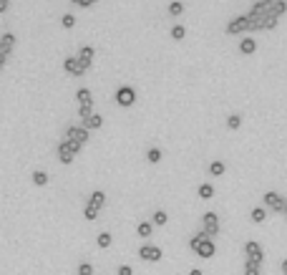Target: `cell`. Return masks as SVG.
I'll list each match as a JSON object with an SVG mask.
<instances>
[{
    "mask_svg": "<svg viewBox=\"0 0 287 275\" xmlns=\"http://www.w3.org/2000/svg\"><path fill=\"white\" fill-rule=\"evenodd\" d=\"M196 195H199L202 199H211L214 197V184H199L196 187Z\"/></svg>",
    "mask_w": 287,
    "mask_h": 275,
    "instance_id": "obj_18",
    "label": "cell"
},
{
    "mask_svg": "<svg viewBox=\"0 0 287 275\" xmlns=\"http://www.w3.org/2000/svg\"><path fill=\"white\" fill-rule=\"evenodd\" d=\"M83 217H86L88 222H94L96 217H98V210H96V207H88V205H86V207H83Z\"/></svg>",
    "mask_w": 287,
    "mask_h": 275,
    "instance_id": "obj_32",
    "label": "cell"
},
{
    "mask_svg": "<svg viewBox=\"0 0 287 275\" xmlns=\"http://www.w3.org/2000/svg\"><path fill=\"white\" fill-rule=\"evenodd\" d=\"M73 152L68 149V147H63V144H58V159H60V162H63V164H71L73 162Z\"/></svg>",
    "mask_w": 287,
    "mask_h": 275,
    "instance_id": "obj_17",
    "label": "cell"
},
{
    "mask_svg": "<svg viewBox=\"0 0 287 275\" xmlns=\"http://www.w3.org/2000/svg\"><path fill=\"white\" fill-rule=\"evenodd\" d=\"M282 275H287V257L282 260Z\"/></svg>",
    "mask_w": 287,
    "mask_h": 275,
    "instance_id": "obj_42",
    "label": "cell"
},
{
    "mask_svg": "<svg viewBox=\"0 0 287 275\" xmlns=\"http://www.w3.org/2000/svg\"><path fill=\"white\" fill-rule=\"evenodd\" d=\"M166 222H169V215H166L164 210H156L154 217H151V225H159V227H161V225H166Z\"/></svg>",
    "mask_w": 287,
    "mask_h": 275,
    "instance_id": "obj_20",
    "label": "cell"
},
{
    "mask_svg": "<svg viewBox=\"0 0 287 275\" xmlns=\"http://www.w3.org/2000/svg\"><path fill=\"white\" fill-rule=\"evenodd\" d=\"M83 126L88 129V132H91V129H98V126H103V117H101V114H94L88 121H83Z\"/></svg>",
    "mask_w": 287,
    "mask_h": 275,
    "instance_id": "obj_19",
    "label": "cell"
},
{
    "mask_svg": "<svg viewBox=\"0 0 287 275\" xmlns=\"http://www.w3.org/2000/svg\"><path fill=\"white\" fill-rule=\"evenodd\" d=\"M277 25V18L275 16H272V13H269V16L265 18V23H262V31H272V28H275Z\"/></svg>",
    "mask_w": 287,
    "mask_h": 275,
    "instance_id": "obj_33",
    "label": "cell"
},
{
    "mask_svg": "<svg viewBox=\"0 0 287 275\" xmlns=\"http://www.w3.org/2000/svg\"><path fill=\"white\" fill-rule=\"evenodd\" d=\"M181 13H184V3H181V0H174V3H169V16L179 18Z\"/></svg>",
    "mask_w": 287,
    "mask_h": 275,
    "instance_id": "obj_26",
    "label": "cell"
},
{
    "mask_svg": "<svg viewBox=\"0 0 287 275\" xmlns=\"http://www.w3.org/2000/svg\"><path fill=\"white\" fill-rule=\"evenodd\" d=\"M106 205V195H103V190H96V192H91V197H88V207H96L98 212H101V207Z\"/></svg>",
    "mask_w": 287,
    "mask_h": 275,
    "instance_id": "obj_13",
    "label": "cell"
},
{
    "mask_svg": "<svg viewBox=\"0 0 287 275\" xmlns=\"http://www.w3.org/2000/svg\"><path fill=\"white\" fill-rule=\"evenodd\" d=\"M184 36H187V28L184 25H172V38L174 40H181Z\"/></svg>",
    "mask_w": 287,
    "mask_h": 275,
    "instance_id": "obj_28",
    "label": "cell"
},
{
    "mask_svg": "<svg viewBox=\"0 0 287 275\" xmlns=\"http://www.w3.org/2000/svg\"><path fill=\"white\" fill-rule=\"evenodd\" d=\"M245 275H260V265H254V263H245Z\"/></svg>",
    "mask_w": 287,
    "mask_h": 275,
    "instance_id": "obj_35",
    "label": "cell"
},
{
    "mask_svg": "<svg viewBox=\"0 0 287 275\" xmlns=\"http://www.w3.org/2000/svg\"><path fill=\"white\" fill-rule=\"evenodd\" d=\"M60 23H63V28H73V25H76V16H71V13H66V16L60 18Z\"/></svg>",
    "mask_w": 287,
    "mask_h": 275,
    "instance_id": "obj_36",
    "label": "cell"
},
{
    "mask_svg": "<svg viewBox=\"0 0 287 275\" xmlns=\"http://www.w3.org/2000/svg\"><path fill=\"white\" fill-rule=\"evenodd\" d=\"M73 5H78V8H91L94 3H98V0H71Z\"/></svg>",
    "mask_w": 287,
    "mask_h": 275,
    "instance_id": "obj_37",
    "label": "cell"
},
{
    "mask_svg": "<svg viewBox=\"0 0 287 275\" xmlns=\"http://www.w3.org/2000/svg\"><path fill=\"white\" fill-rule=\"evenodd\" d=\"M116 273H118V275H134V268H131V265H118Z\"/></svg>",
    "mask_w": 287,
    "mask_h": 275,
    "instance_id": "obj_38",
    "label": "cell"
},
{
    "mask_svg": "<svg viewBox=\"0 0 287 275\" xmlns=\"http://www.w3.org/2000/svg\"><path fill=\"white\" fill-rule=\"evenodd\" d=\"M239 124H242V117H239V114H232V117L227 119V129H232V132H234V129H239Z\"/></svg>",
    "mask_w": 287,
    "mask_h": 275,
    "instance_id": "obj_30",
    "label": "cell"
},
{
    "mask_svg": "<svg viewBox=\"0 0 287 275\" xmlns=\"http://www.w3.org/2000/svg\"><path fill=\"white\" fill-rule=\"evenodd\" d=\"M134 101H136L134 86H118L116 89V104L118 106H134Z\"/></svg>",
    "mask_w": 287,
    "mask_h": 275,
    "instance_id": "obj_6",
    "label": "cell"
},
{
    "mask_svg": "<svg viewBox=\"0 0 287 275\" xmlns=\"http://www.w3.org/2000/svg\"><path fill=\"white\" fill-rule=\"evenodd\" d=\"M76 98H78L81 106H94V94H91L86 86H81V89L76 91Z\"/></svg>",
    "mask_w": 287,
    "mask_h": 275,
    "instance_id": "obj_14",
    "label": "cell"
},
{
    "mask_svg": "<svg viewBox=\"0 0 287 275\" xmlns=\"http://www.w3.org/2000/svg\"><path fill=\"white\" fill-rule=\"evenodd\" d=\"M189 248H191V253L194 255H199V257H204V260H209V257H214V253H217V245H214V240L211 237H207L202 230L196 235H191L189 237Z\"/></svg>",
    "mask_w": 287,
    "mask_h": 275,
    "instance_id": "obj_1",
    "label": "cell"
},
{
    "mask_svg": "<svg viewBox=\"0 0 287 275\" xmlns=\"http://www.w3.org/2000/svg\"><path fill=\"white\" fill-rule=\"evenodd\" d=\"M262 202H265V207H269L272 212H285V205H287V199L280 197L277 192H265Z\"/></svg>",
    "mask_w": 287,
    "mask_h": 275,
    "instance_id": "obj_7",
    "label": "cell"
},
{
    "mask_svg": "<svg viewBox=\"0 0 287 275\" xmlns=\"http://www.w3.org/2000/svg\"><path fill=\"white\" fill-rule=\"evenodd\" d=\"M60 144H63V147H68V149H71L73 154H78V152L83 149V144H78V141H71V139H63Z\"/></svg>",
    "mask_w": 287,
    "mask_h": 275,
    "instance_id": "obj_29",
    "label": "cell"
},
{
    "mask_svg": "<svg viewBox=\"0 0 287 275\" xmlns=\"http://www.w3.org/2000/svg\"><path fill=\"white\" fill-rule=\"evenodd\" d=\"M239 51H242V53H247V56L254 53V51H257V40L249 38V36H245V38H242V43H239Z\"/></svg>",
    "mask_w": 287,
    "mask_h": 275,
    "instance_id": "obj_16",
    "label": "cell"
},
{
    "mask_svg": "<svg viewBox=\"0 0 287 275\" xmlns=\"http://www.w3.org/2000/svg\"><path fill=\"white\" fill-rule=\"evenodd\" d=\"M5 61H8V56H5L3 51H0V71H3V66H5Z\"/></svg>",
    "mask_w": 287,
    "mask_h": 275,
    "instance_id": "obj_40",
    "label": "cell"
},
{
    "mask_svg": "<svg viewBox=\"0 0 287 275\" xmlns=\"http://www.w3.org/2000/svg\"><path fill=\"white\" fill-rule=\"evenodd\" d=\"M66 139L78 141V144H86V141H88V129H86V126H68Z\"/></svg>",
    "mask_w": 287,
    "mask_h": 275,
    "instance_id": "obj_9",
    "label": "cell"
},
{
    "mask_svg": "<svg viewBox=\"0 0 287 275\" xmlns=\"http://www.w3.org/2000/svg\"><path fill=\"white\" fill-rule=\"evenodd\" d=\"M33 184H36V187H45V184H48V175H45V172H40V169H36V172H33Z\"/></svg>",
    "mask_w": 287,
    "mask_h": 275,
    "instance_id": "obj_24",
    "label": "cell"
},
{
    "mask_svg": "<svg viewBox=\"0 0 287 275\" xmlns=\"http://www.w3.org/2000/svg\"><path fill=\"white\" fill-rule=\"evenodd\" d=\"M94 56H96V48H94V46H81V51H78V56H76V59L81 61L83 68H88L91 61H94Z\"/></svg>",
    "mask_w": 287,
    "mask_h": 275,
    "instance_id": "obj_11",
    "label": "cell"
},
{
    "mask_svg": "<svg viewBox=\"0 0 287 275\" xmlns=\"http://www.w3.org/2000/svg\"><path fill=\"white\" fill-rule=\"evenodd\" d=\"M111 242H114V237H111V233H101L98 237H96V245H98V248H111Z\"/></svg>",
    "mask_w": 287,
    "mask_h": 275,
    "instance_id": "obj_23",
    "label": "cell"
},
{
    "mask_svg": "<svg viewBox=\"0 0 287 275\" xmlns=\"http://www.w3.org/2000/svg\"><path fill=\"white\" fill-rule=\"evenodd\" d=\"M63 68H66V74H71V76H83L86 71H88V68L81 66L78 59H73V56H68V59L63 61Z\"/></svg>",
    "mask_w": 287,
    "mask_h": 275,
    "instance_id": "obj_10",
    "label": "cell"
},
{
    "mask_svg": "<svg viewBox=\"0 0 287 275\" xmlns=\"http://www.w3.org/2000/svg\"><path fill=\"white\" fill-rule=\"evenodd\" d=\"M247 16H249V20H252V31H262V23H265V18L269 16V3H267V0H257Z\"/></svg>",
    "mask_w": 287,
    "mask_h": 275,
    "instance_id": "obj_2",
    "label": "cell"
},
{
    "mask_svg": "<svg viewBox=\"0 0 287 275\" xmlns=\"http://www.w3.org/2000/svg\"><path fill=\"white\" fill-rule=\"evenodd\" d=\"M15 43H18L15 33H3V36H0V51H3L5 56H10L13 48H15Z\"/></svg>",
    "mask_w": 287,
    "mask_h": 275,
    "instance_id": "obj_12",
    "label": "cell"
},
{
    "mask_svg": "<svg viewBox=\"0 0 287 275\" xmlns=\"http://www.w3.org/2000/svg\"><path fill=\"white\" fill-rule=\"evenodd\" d=\"M224 169H227V167H224L222 159H217V162H211V164H209V172H211L214 177H222V175H224Z\"/></svg>",
    "mask_w": 287,
    "mask_h": 275,
    "instance_id": "obj_25",
    "label": "cell"
},
{
    "mask_svg": "<svg viewBox=\"0 0 287 275\" xmlns=\"http://www.w3.org/2000/svg\"><path fill=\"white\" fill-rule=\"evenodd\" d=\"M202 233L207 237H211V240L219 235V217H217V212H204V217H202Z\"/></svg>",
    "mask_w": 287,
    "mask_h": 275,
    "instance_id": "obj_4",
    "label": "cell"
},
{
    "mask_svg": "<svg viewBox=\"0 0 287 275\" xmlns=\"http://www.w3.org/2000/svg\"><path fill=\"white\" fill-rule=\"evenodd\" d=\"M136 233H139V237H151V233H154V225H151V222H139Z\"/></svg>",
    "mask_w": 287,
    "mask_h": 275,
    "instance_id": "obj_21",
    "label": "cell"
},
{
    "mask_svg": "<svg viewBox=\"0 0 287 275\" xmlns=\"http://www.w3.org/2000/svg\"><path fill=\"white\" fill-rule=\"evenodd\" d=\"M76 273H78V275H94V265H91V263H81Z\"/></svg>",
    "mask_w": 287,
    "mask_h": 275,
    "instance_id": "obj_34",
    "label": "cell"
},
{
    "mask_svg": "<svg viewBox=\"0 0 287 275\" xmlns=\"http://www.w3.org/2000/svg\"><path fill=\"white\" fill-rule=\"evenodd\" d=\"M78 117H81L83 121H88L91 117H94V106H78Z\"/></svg>",
    "mask_w": 287,
    "mask_h": 275,
    "instance_id": "obj_31",
    "label": "cell"
},
{
    "mask_svg": "<svg viewBox=\"0 0 287 275\" xmlns=\"http://www.w3.org/2000/svg\"><path fill=\"white\" fill-rule=\"evenodd\" d=\"M224 31L230 36H242V33L252 31V20H249V16H237V18H232L230 23L224 25Z\"/></svg>",
    "mask_w": 287,
    "mask_h": 275,
    "instance_id": "obj_3",
    "label": "cell"
},
{
    "mask_svg": "<svg viewBox=\"0 0 287 275\" xmlns=\"http://www.w3.org/2000/svg\"><path fill=\"white\" fill-rule=\"evenodd\" d=\"M245 255H247L249 263H254V265H262L265 263V250H262V245L257 242V240H247L245 242Z\"/></svg>",
    "mask_w": 287,
    "mask_h": 275,
    "instance_id": "obj_5",
    "label": "cell"
},
{
    "mask_svg": "<svg viewBox=\"0 0 287 275\" xmlns=\"http://www.w3.org/2000/svg\"><path fill=\"white\" fill-rule=\"evenodd\" d=\"M265 217H267V210H265V207H254V210L249 212V220H252V222H265Z\"/></svg>",
    "mask_w": 287,
    "mask_h": 275,
    "instance_id": "obj_22",
    "label": "cell"
},
{
    "mask_svg": "<svg viewBox=\"0 0 287 275\" xmlns=\"http://www.w3.org/2000/svg\"><path fill=\"white\" fill-rule=\"evenodd\" d=\"M189 275H202V270H199V268H191V270H189Z\"/></svg>",
    "mask_w": 287,
    "mask_h": 275,
    "instance_id": "obj_41",
    "label": "cell"
},
{
    "mask_svg": "<svg viewBox=\"0 0 287 275\" xmlns=\"http://www.w3.org/2000/svg\"><path fill=\"white\" fill-rule=\"evenodd\" d=\"M267 3H272V0H267Z\"/></svg>",
    "mask_w": 287,
    "mask_h": 275,
    "instance_id": "obj_43",
    "label": "cell"
},
{
    "mask_svg": "<svg viewBox=\"0 0 287 275\" xmlns=\"http://www.w3.org/2000/svg\"><path fill=\"white\" fill-rule=\"evenodd\" d=\"M269 13L275 18L285 16V13H287V3H285V0H272V3H269Z\"/></svg>",
    "mask_w": 287,
    "mask_h": 275,
    "instance_id": "obj_15",
    "label": "cell"
},
{
    "mask_svg": "<svg viewBox=\"0 0 287 275\" xmlns=\"http://www.w3.org/2000/svg\"><path fill=\"white\" fill-rule=\"evenodd\" d=\"M146 159H149L151 164H156L159 159H161V149H159V147H151V149L146 152Z\"/></svg>",
    "mask_w": 287,
    "mask_h": 275,
    "instance_id": "obj_27",
    "label": "cell"
},
{
    "mask_svg": "<svg viewBox=\"0 0 287 275\" xmlns=\"http://www.w3.org/2000/svg\"><path fill=\"white\" fill-rule=\"evenodd\" d=\"M139 257L144 260V263H159L161 248H156V245H144V248H139Z\"/></svg>",
    "mask_w": 287,
    "mask_h": 275,
    "instance_id": "obj_8",
    "label": "cell"
},
{
    "mask_svg": "<svg viewBox=\"0 0 287 275\" xmlns=\"http://www.w3.org/2000/svg\"><path fill=\"white\" fill-rule=\"evenodd\" d=\"M8 5H10V0H0V13H5Z\"/></svg>",
    "mask_w": 287,
    "mask_h": 275,
    "instance_id": "obj_39",
    "label": "cell"
}]
</instances>
